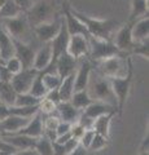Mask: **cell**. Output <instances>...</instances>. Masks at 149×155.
<instances>
[{
    "label": "cell",
    "mask_w": 149,
    "mask_h": 155,
    "mask_svg": "<svg viewBox=\"0 0 149 155\" xmlns=\"http://www.w3.org/2000/svg\"><path fill=\"white\" fill-rule=\"evenodd\" d=\"M73 14L83 23L86 30H87L88 35L92 38L97 39H105V40H112V38L114 35V32L117 31V28L121 26V23L117 19L113 18H107V19H99L90 17L87 14L82 13L76 9H73L70 7Z\"/></svg>",
    "instance_id": "obj_1"
},
{
    "label": "cell",
    "mask_w": 149,
    "mask_h": 155,
    "mask_svg": "<svg viewBox=\"0 0 149 155\" xmlns=\"http://www.w3.org/2000/svg\"><path fill=\"white\" fill-rule=\"evenodd\" d=\"M115 114H108V115H103L100 118L95 119L92 129L95 130V133L101 134L104 137L109 138V133H110V123H112V119Z\"/></svg>",
    "instance_id": "obj_26"
},
{
    "label": "cell",
    "mask_w": 149,
    "mask_h": 155,
    "mask_svg": "<svg viewBox=\"0 0 149 155\" xmlns=\"http://www.w3.org/2000/svg\"><path fill=\"white\" fill-rule=\"evenodd\" d=\"M56 107H57V105L47 98H42L39 102V113L40 114H44V115L56 114Z\"/></svg>",
    "instance_id": "obj_37"
},
{
    "label": "cell",
    "mask_w": 149,
    "mask_h": 155,
    "mask_svg": "<svg viewBox=\"0 0 149 155\" xmlns=\"http://www.w3.org/2000/svg\"><path fill=\"white\" fill-rule=\"evenodd\" d=\"M23 12L20 9V7L17 5L13 0H7L4 3V5L0 8V19H5V18H13L22 14Z\"/></svg>",
    "instance_id": "obj_29"
},
{
    "label": "cell",
    "mask_w": 149,
    "mask_h": 155,
    "mask_svg": "<svg viewBox=\"0 0 149 155\" xmlns=\"http://www.w3.org/2000/svg\"><path fill=\"white\" fill-rule=\"evenodd\" d=\"M13 45H14V57L21 62L22 69H31L32 65H34V57H35V49L31 47V44L13 39Z\"/></svg>",
    "instance_id": "obj_12"
},
{
    "label": "cell",
    "mask_w": 149,
    "mask_h": 155,
    "mask_svg": "<svg viewBox=\"0 0 149 155\" xmlns=\"http://www.w3.org/2000/svg\"><path fill=\"white\" fill-rule=\"evenodd\" d=\"M13 56H14L13 39L8 35V32L4 30L2 23H0V62L4 64Z\"/></svg>",
    "instance_id": "obj_24"
},
{
    "label": "cell",
    "mask_w": 149,
    "mask_h": 155,
    "mask_svg": "<svg viewBox=\"0 0 149 155\" xmlns=\"http://www.w3.org/2000/svg\"><path fill=\"white\" fill-rule=\"evenodd\" d=\"M9 115H11V111H9V106L2 104V105H0V122H3L4 119H7Z\"/></svg>",
    "instance_id": "obj_48"
},
{
    "label": "cell",
    "mask_w": 149,
    "mask_h": 155,
    "mask_svg": "<svg viewBox=\"0 0 149 155\" xmlns=\"http://www.w3.org/2000/svg\"><path fill=\"white\" fill-rule=\"evenodd\" d=\"M13 74L9 71L3 62H0V81L2 83H9L12 80Z\"/></svg>",
    "instance_id": "obj_41"
},
{
    "label": "cell",
    "mask_w": 149,
    "mask_h": 155,
    "mask_svg": "<svg viewBox=\"0 0 149 155\" xmlns=\"http://www.w3.org/2000/svg\"><path fill=\"white\" fill-rule=\"evenodd\" d=\"M17 133L27 136V137H31V138H39L40 136H43L44 134V127H43L42 114L40 113L35 114L30 120H29V123L25 125V127H22Z\"/></svg>",
    "instance_id": "obj_18"
},
{
    "label": "cell",
    "mask_w": 149,
    "mask_h": 155,
    "mask_svg": "<svg viewBox=\"0 0 149 155\" xmlns=\"http://www.w3.org/2000/svg\"><path fill=\"white\" fill-rule=\"evenodd\" d=\"M13 2L16 3L18 7H20V9H21V11H22L23 13H25V12L27 11V9L32 5L34 0H13Z\"/></svg>",
    "instance_id": "obj_46"
},
{
    "label": "cell",
    "mask_w": 149,
    "mask_h": 155,
    "mask_svg": "<svg viewBox=\"0 0 149 155\" xmlns=\"http://www.w3.org/2000/svg\"><path fill=\"white\" fill-rule=\"evenodd\" d=\"M59 4L56 0H34L32 5L25 12L26 19L30 27H35L40 23L51 22L60 17Z\"/></svg>",
    "instance_id": "obj_2"
},
{
    "label": "cell",
    "mask_w": 149,
    "mask_h": 155,
    "mask_svg": "<svg viewBox=\"0 0 149 155\" xmlns=\"http://www.w3.org/2000/svg\"><path fill=\"white\" fill-rule=\"evenodd\" d=\"M130 62H131V57L126 58L122 56H114L95 62V65L97 66L99 74L104 78H119L127 74Z\"/></svg>",
    "instance_id": "obj_5"
},
{
    "label": "cell",
    "mask_w": 149,
    "mask_h": 155,
    "mask_svg": "<svg viewBox=\"0 0 149 155\" xmlns=\"http://www.w3.org/2000/svg\"><path fill=\"white\" fill-rule=\"evenodd\" d=\"M52 62V48L49 43H46L43 47H40L38 51H35L34 57V65L32 67L36 71H43L46 67Z\"/></svg>",
    "instance_id": "obj_23"
},
{
    "label": "cell",
    "mask_w": 149,
    "mask_h": 155,
    "mask_svg": "<svg viewBox=\"0 0 149 155\" xmlns=\"http://www.w3.org/2000/svg\"><path fill=\"white\" fill-rule=\"evenodd\" d=\"M93 136H95V130L93 129H86L83 136H82L80 140H79V145L82 147H84L87 151H88V147L91 145V141H92Z\"/></svg>",
    "instance_id": "obj_39"
},
{
    "label": "cell",
    "mask_w": 149,
    "mask_h": 155,
    "mask_svg": "<svg viewBox=\"0 0 149 155\" xmlns=\"http://www.w3.org/2000/svg\"><path fill=\"white\" fill-rule=\"evenodd\" d=\"M44 98H47V100H49V101H52L53 104H56V105H59L60 104V96H59V89H52V91H48L47 92V94L44 96Z\"/></svg>",
    "instance_id": "obj_44"
},
{
    "label": "cell",
    "mask_w": 149,
    "mask_h": 155,
    "mask_svg": "<svg viewBox=\"0 0 149 155\" xmlns=\"http://www.w3.org/2000/svg\"><path fill=\"white\" fill-rule=\"evenodd\" d=\"M9 111L11 115H17L21 118H32L35 114L39 113V105L35 106H23V107H18V106H9Z\"/></svg>",
    "instance_id": "obj_31"
},
{
    "label": "cell",
    "mask_w": 149,
    "mask_h": 155,
    "mask_svg": "<svg viewBox=\"0 0 149 155\" xmlns=\"http://www.w3.org/2000/svg\"><path fill=\"white\" fill-rule=\"evenodd\" d=\"M66 52L75 60H80L88 56V38L83 35L70 36Z\"/></svg>",
    "instance_id": "obj_14"
},
{
    "label": "cell",
    "mask_w": 149,
    "mask_h": 155,
    "mask_svg": "<svg viewBox=\"0 0 149 155\" xmlns=\"http://www.w3.org/2000/svg\"><path fill=\"white\" fill-rule=\"evenodd\" d=\"M61 23H62V16H60L59 18H56L51 22H44L32 27V32H34L35 38L40 43H43V44L51 43L55 39V36L59 34L61 28Z\"/></svg>",
    "instance_id": "obj_9"
},
{
    "label": "cell",
    "mask_w": 149,
    "mask_h": 155,
    "mask_svg": "<svg viewBox=\"0 0 149 155\" xmlns=\"http://www.w3.org/2000/svg\"><path fill=\"white\" fill-rule=\"evenodd\" d=\"M84 128L82 127L80 124H78V123H74L73 125H71V128H70V133H71V137L73 138H76L79 141L80 140V137L83 136V133H84Z\"/></svg>",
    "instance_id": "obj_42"
},
{
    "label": "cell",
    "mask_w": 149,
    "mask_h": 155,
    "mask_svg": "<svg viewBox=\"0 0 149 155\" xmlns=\"http://www.w3.org/2000/svg\"><path fill=\"white\" fill-rule=\"evenodd\" d=\"M148 14V0H131V11H130L128 22H135Z\"/></svg>",
    "instance_id": "obj_27"
},
{
    "label": "cell",
    "mask_w": 149,
    "mask_h": 155,
    "mask_svg": "<svg viewBox=\"0 0 149 155\" xmlns=\"http://www.w3.org/2000/svg\"><path fill=\"white\" fill-rule=\"evenodd\" d=\"M131 23H132L131 34H132L134 43H143L149 40V16L148 14Z\"/></svg>",
    "instance_id": "obj_20"
},
{
    "label": "cell",
    "mask_w": 149,
    "mask_h": 155,
    "mask_svg": "<svg viewBox=\"0 0 149 155\" xmlns=\"http://www.w3.org/2000/svg\"><path fill=\"white\" fill-rule=\"evenodd\" d=\"M109 145V138L104 137L101 134L95 133L92 141H91V145L88 147V151H101L105 147H108Z\"/></svg>",
    "instance_id": "obj_35"
},
{
    "label": "cell",
    "mask_w": 149,
    "mask_h": 155,
    "mask_svg": "<svg viewBox=\"0 0 149 155\" xmlns=\"http://www.w3.org/2000/svg\"><path fill=\"white\" fill-rule=\"evenodd\" d=\"M87 154H88L87 150H86L84 147H82L79 145L78 147H76L75 150H73V151H71L70 154H68V155H87Z\"/></svg>",
    "instance_id": "obj_50"
},
{
    "label": "cell",
    "mask_w": 149,
    "mask_h": 155,
    "mask_svg": "<svg viewBox=\"0 0 149 155\" xmlns=\"http://www.w3.org/2000/svg\"><path fill=\"white\" fill-rule=\"evenodd\" d=\"M71 125H73V124L66 123V122H61V120H60V123H59V125H57V128H56V137H59V136L64 134V133L70 132Z\"/></svg>",
    "instance_id": "obj_43"
},
{
    "label": "cell",
    "mask_w": 149,
    "mask_h": 155,
    "mask_svg": "<svg viewBox=\"0 0 149 155\" xmlns=\"http://www.w3.org/2000/svg\"><path fill=\"white\" fill-rule=\"evenodd\" d=\"M52 149H53V155H68L64 145H61V143L52 142Z\"/></svg>",
    "instance_id": "obj_47"
},
{
    "label": "cell",
    "mask_w": 149,
    "mask_h": 155,
    "mask_svg": "<svg viewBox=\"0 0 149 155\" xmlns=\"http://www.w3.org/2000/svg\"><path fill=\"white\" fill-rule=\"evenodd\" d=\"M47 88L44 87V84H43V80H42V75L40 72L35 76V79L32 80V84L30 87V91H29V93L32 94L34 97H36V98H44V96L47 94Z\"/></svg>",
    "instance_id": "obj_33"
},
{
    "label": "cell",
    "mask_w": 149,
    "mask_h": 155,
    "mask_svg": "<svg viewBox=\"0 0 149 155\" xmlns=\"http://www.w3.org/2000/svg\"><path fill=\"white\" fill-rule=\"evenodd\" d=\"M74 81H75V72L70 74L69 76L64 78L59 85V96L60 102H68L70 101L71 96L74 93Z\"/></svg>",
    "instance_id": "obj_25"
},
{
    "label": "cell",
    "mask_w": 149,
    "mask_h": 155,
    "mask_svg": "<svg viewBox=\"0 0 149 155\" xmlns=\"http://www.w3.org/2000/svg\"><path fill=\"white\" fill-rule=\"evenodd\" d=\"M78 66L75 70V81H74V92L87 89L88 81L91 79V74L93 71V62H91L88 58H80Z\"/></svg>",
    "instance_id": "obj_11"
},
{
    "label": "cell",
    "mask_w": 149,
    "mask_h": 155,
    "mask_svg": "<svg viewBox=\"0 0 149 155\" xmlns=\"http://www.w3.org/2000/svg\"><path fill=\"white\" fill-rule=\"evenodd\" d=\"M56 115L59 116L61 122H66L70 124H74L78 122V118L80 115V111L75 109L69 101L68 102H60L56 107Z\"/></svg>",
    "instance_id": "obj_21"
},
{
    "label": "cell",
    "mask_w": 149,
    "mask_h": 155,
    "mask_svg": "<svg viewBox=\"0 0 149 155\" xmlns=\"http://www.w3.org/2000/svg\"><path fill=\"white\" fill-rule=\"evenodd\" d=\"M2 138L5 142H8L11 146H13L17 151L34 147V143L36 141V138H31V137H27V136H23V134H18V133L3 134Z\"/></svg>",
    "instance_id": "obj_22"
},
{
    "label": "cell",
    "mask_w": 149,
    "mask_h": 155,
    "mask_svg": "<svg viewBox=\"0 0 149 155\" xmlns=\"http://www.w3.org/2000/svg\"><path fill=\"white\" fill-rule=\"evenodd\" d=\"M0 23H2L3 28L8 32V35L12 39H16V40H20L23 43H29L27 38L30 36V32L32 31V28L29 25L25 13L13 18L0 19Z\"/></svg>",
    "instance_id": "obj_7"
},
{
    "label": "cell",
    "mask_w": 149,
    "mask_h": 155,
    "mask_svg": "<svg viewBox=\"0 0 149 155\" xmlns=\"http://www.w3.org/2000/svg\"><path fill=\"white\" fill-rule=\"evenodd\" d=\"M61 11H62V18H64L65 26H66V28H68V32H69L70 36L83 35V36L90 38L84 25L73 14V12H71V9H70V7L68 5V4H62Z\"/></svg>",
    "instance_id": "obj_13"
},
{
    "label": "cell",
    "mask_w": 149,
    "mask_h": 155,
    "mask_svg": "<svg viewBox=\"0 0 149 155\" xmlns=\"http://www.w3.org/2000/svg\"><path fill=\"white\" fill-rule=\"evenodd\" d=\"M82 113L84 115H87L91 119H97L103 115H108V114H118L117 107H114L112 105H108L105 102H100V101H92L84 110H82Z\"/></svg>",
    "instance_id": "obj_17"
},
{
    "label": "cell",
    "mask_w": 149,
    "mask_h": 155,
    "mask_svg": "<svg viewBox=\"0 0 149 155\" xmlns=\"http://www.w3.org/2000/svg\"><path fill=\"white\" fill-rule=\"evenodd\" d=\"M79 146V141L76 138H73L71 137L69 141H66L65 143H64V147H65V150H66V154H70L73 150H75L76 147Z\"/></svg>",
    "instance_id": "obj_45"
},
{
    "label": "cell",
    "mask_w": 149,
    "mask_h": 155,
    "mask_svg": "<svg viewBox=\"0 0 149 155\" xmlns=\"http://www.w3.org/2000/svg\"><path fill=\"white\" fill-rule=\"evenodd\" d=\"M34 149L39 155H53V149H52V141L47 136H40L39 138H36L34 143Z\"/></svg>",
    "instance_id": "obj_32"
},
{
    "label": "cell",
    "mask_w": 149,
    "mask_h": 155,
    "mask_svg": "<svg viewBox=\"0 0 149 155\" xmlns=\"http://www.w3.org/2000/svg\"><path fill=\"white\" fill-rule=\"evenodd\" d=\"M92 101L93 100L90 97L87 89H82V91H75L74 92L69 102L73 105L75 109H78L79 111H82V110H84L86 107H87Z\"/></svg>",
    "instance_id": "obj_28"
},
{
    "label": "cell",
    "mask_w": 149,
    "mask_h": 155,
    "mask_svg": "<svg viewBox=\"0 0 149 155\" xmlns=\"http://www.w3.org/2000/svg\"><path fill=\"white\" fill-rule=\"evenodd\" d=\"M31 119V118H30ZM29 118H21L17 115H9L7 119L0 122V133L3 134H13L17 133L22 127L29 123Z\"/></svg>",
    "instance_id": "obj_19"
},
{
    "label": "cell",
    "mask_w": 149,
    "mask_h": 155,
    "mask_svg": "<svg viewBox=\"0 0 149 155\" xmlns=\"http://www.w3.org/2000/svg\"><path fill=\"white\" fill-rule=\"evenodd\" d=\"M132 78H134V69H132V60L130 62L128 71L124 76L119 78H108L110 85H112L113 93L117 100V109H118V115H122L123 107L126 105V101L128 98L130 91H131L132 85Z\"/></svg>",
    "instance_id": "obj_3"
},
{
    "label": "cell",
    "mask_w": 149,
    "mask_h": 155,
    "mask_svg": "<svg viewBox=\"0 0 149 155\" xmlns=\"http://www.w3.org/2000/svg\"><path fill=\"white\" fill-rule=\"evenodd\" d=\"M16 153H17L16 149L13 146H11L8 142H5L2 137H0V155H13Z\"/></svg>",
    "instance_id": "obj_40"
},
{
    "label": "cell",
    "mask_w": 149,
    "mask_h": 155,
    "mask_svg": "<svg viewBox=\"0 0 149 155\" xmlns=\"http://www.w3.org/2000/svg\"><path fill=\"white\" fill-rule=\"evenodd\" d=\"M114 56H122V54L112 40L97 39L92 36L88 38V57H90L88 60L91 62H99Z\"/></svg>",
    "instance_id": "obj_6"
},
{
    "label": "cell",
    "mask_w": 149,
    "mask_h": 155,
    "mask_svg": "<svg viewBox=\"0 0 149 155\" xmlns=\"http://www.w3.org/2000/svg\"><path fill=\"white\" fill-rule=\"evenodd\" d=\"M87 92L93 101H100V102H105L117 107V100H115V96L113 93L112 85H110L108 78H104L103 75L99 74L95 79H90Z\"/></svg>",
    "instance_id": "obj_4"
},
{
    "label": "cell",
    "mask_w": 149,
    "mask_h": 155,
    "mask_svg": "<svg viewBox=\"0 0 149 155\" xmlns=\"http://www.w3.org/2000/svg\"><path fill=\"white\" fill-rule=\"evenodd\" d=\"M55 66L57 70V74L61 79L69 76L70 74H73L76 70V66H78V60L73 58L68 52L62 53L61 56H59L55 61Z\"/></svg>",
    "instance_id": "obj_16"
},
{
    "label": "cell",
    "mask_w": 149,
    "mask_h": 155,
    "mask_svg": "<svg viewBox=\"0 0 149 155\" xmlns=\"http://www.w3.org/2000/svg\"><path fill=\"white\" fill-rule=\"evenodd\" d=\"M38 74H39V71H36L34 67L22 69L20 72H17V74L12 76V80L9 81V84L12 85V88L14 89L16 93H29L32 80L35 79Z\"/></svg>",
    "instance_id": "obj_10"
},
{
    "label": "cell",
    "mask_w": 149,
    "mask_h": 155,
    "mask_svg": "<svg viewBox=\"0 0 149 155\" xmlns=\"http://www.w3.org/2000/svg\"><path fill=\"white\" fill-rule=\"evenodd\" d=\"M5 2H7V0H0V8L4 5V3H5Z\"/></svg>",
    "instance_id": "obj_52"
},
{
    "label": "cell",
    "mask_w": 149,
    "mask_h": 155,
    "mask_svg": "<svg viewBox=\"0 0 149 155\" xmlns=\"http://www.w3.org/2000/svg\"><path fill=\"white\" fill-rule=\"evenodd\" d=\"M16 92L12 88L9 83H2L0 84V100L7 106H13L14 100H16Z\"/></svg>",
    "instance_id": "obj_30"
},
{
    "label": "cell",
    "mask_w": 149,
    "mask_h": 155,
    "mask_svg": "<svg viewBox=\"0 0 149 155\" xmlns=\"http://www.w3.org/2000/svg\"><path fill=\"white\" fill-rule=\"evenodd\" d=\"M69 39H70V35L68 32V28H66V26H65L64 18H62V23H61V28H60L59 34H57L53 40L49 43L51 48H52V62H55L57 57L66 52V49H68Z\"/></svg>",
    "instance_id": "obj_15"
},
{
    "label": "cell",
    "mask_w": 149,
    "mask_h": 155,
    "mask_svg": "<svg viewBox=\"0 0 149 155\" xmlns=\"http://www.w3.org/2000/svg\"><path fill=\"white\" fill-rule=\"evenodd\" d=\"M40 100L34 97L30 93H17L16 100H14L13 106H18V107H23V106H35L39 105Z\"/></svg>",
    "instance_id": "obj_34"
},
{
    "label": "cell",
    "mask_w": 149,
    "mask_h": 155,
    "mask_svg": "<svg viewBox=\"0 0 149 155\" xmlns=\"http://www.w3.org/2000/svg\"><path fill=\"white\" fill-rule=\"evenodd\" d=\"M4 65H5V67L12 72V74H17V72H20L22 70V65H21V62L17 60L16 57H12V58H9L8 61L4 62Z\"/></svg>",
    "instance_id": "obj_38"
},
{
    "label": "cell",
    "mask_w": 149,
    "mask_h": 155,
    "mask_svg": "<svg viewBox=\"0 0 149 155\" xmlns=\"http://www.w3.org/2000/svg\"><path fill=\"white\" fill-rule=\"evenodd\" d=\"M2 104H3V102H2V100H0V105H2Z\"/></svg>",
    "instance_id": "obj_53"
},
{
    "label": "cell",
    "mask_w": 149,
    "mask_h": 155,
    "mask_svg": "<svg viewBox=\"0 0 149 155\" xmlns=\"http://www.w3.org/2000/svg\"><path fill=\"white\" fill-rule=\"evenodd\" d=\"M131 54L134 56H139L144 58V60L148 61V57H149V41H143V43H135L132 51H131Z\"/></svg>",
    "instance_id": "obj_36"
},
{
    "label": "cell",
    "mask_w": 149,
    "mask_h": 155,
    "mask_svg": "<svg viewBox=\"0 0 149 155\" xmlns=\"http://www.w3.org/2000/svg\"><path fill=\"white\" fill-rule=\"evenodd\" d=\"M139 155H149V151H147V150H143V151H139Z\"/></svg>",
    "instance_id": "obj_51"
},
{
    "label": "cell",
    "mask_w": 149,
    "mask_h": 155,
    "mask_svg": "<svg viewBox=\"0 0 149 155\" xmlns=\"http://www.w3.org/2000/svg\"><path fill=\"white\" fill-rule=\"evenodd\" d=\"M14 155H39L36 153V150L34 147L31 149H26V150H21V151H17Z\"/></svg>",
    "instance_id": "obj_49"
},
{
    "label": "cell",
    "mask_w": 149,
    "mask_h": 155,
    "mask_svg": "<svg viewBox=\"0 0 149 155\" xmlns=\"http://www.w3.org/2000/svg\"><path fill=\"white\" fill-rule=\"evenodd\" d=\"M131 27H132L131 22H127L124 25L119 26L117 28V31H115L114 36L112 38V41L118 48V51L121 52V54L123 57L131 56V51L134 45H135L132 39V34H131Z\"/></svg>",
    "instance_id": "obj_8"
}]
</instances>
